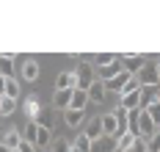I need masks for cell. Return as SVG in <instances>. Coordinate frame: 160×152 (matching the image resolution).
Here are the masks:
<instances>
[{
	"mask_svg": "<svg viewBox=\"0 0 160 152\" xmlns=\"http://www.w3.org/2000/svg\"><path fill=\"white\" fill-rule=\"evenodd\" d=\"M72 75H75V89H83V91H86V89H88V86L97 80L94 72H91V64H88V61H83V64H80V67L75 69Z\"/></svg>",
	"mask_w": 160,
	"mask_h": 152,
	"instance_id": "1",
	"label": "cell"
},
{
	"mask_svg": "<svg viewBox=\"0 0 160 152\" xmlns=\"http://www.w3.org/2000/svg\"><path fill=\"white\" fill-rule=\"evenodd\" d=\"M155 133H158L155 122L149 119V114H146V111H141V108H138V135H141V138H152Z\"/></svg>",
	"mask_w": 160,
	"mask_h": 152,
	"instance_id": "2",
	"label": "cell"
},
{
	"mask_svg": "<svg viewBox=\"0 0 160 152\" xmlns=\"http://www.w3.org/2000/svg\"><path fill=\"white\" fill-rule=\"evenodd\" d=\"M122 69H124L127 75H138V72L144 69V58H141V55H124V58H122Z\"/></svg>",
	"mask_w": 160,
	"mask_h": 152,
	"instance_id": "3",
	"label": "cell"
},
{
	"mask_svg": "<svg viewBox=\"0 0 160 152\" xmlns=\"http://www.w3.org/2000/svg\"><path fill=\"white\" fill-rule=\"evenodd\" d=\"M0 144H3L8 152H14L17 147L22 144V133H19V130H14V127H8V130L3 133V141H0Z\"/></svg>",
	"mask_w": 160,
	"mask_h": 152,
	"instance_id": "4",
	"label": "cell"
},
{
	"mask_svg": "<svg viewBox=\"0 0 160 152\" xmlns=\"http://www.w3.org/2000/svg\"><path fill=\"white\" fill-rule=\"evenodd\" d=\"M86 94H88V102H91V100H94V102H105V97H108V91H105V83H102L99 78H97L94 83L86 89Z\"/></svg>",
	"mask_w": 160,
	"mask_h": 152,
	"instance_id": "5",
	"label": "cell"
},
{
	"mask_svg": "<svg viewBox=\"0 0 160 152\" xmlns=\"http://www.w3.org/2000/svg\"><path fill=\"white\" fill-rule=\"evenodd\" d=\"M88 105V94L83 89H72V102H69V111H86Z\"/></svg>",
	"mask_w": 160,
	"mask_h": 152,
	"instance_id": "6",
	"label": "cell"
},
{
	"mask_svg": "<svg viewBox=\"0 0 160 152\" xmlns=\"http://www.w3.org/2000/svg\"><path fill=\"white\" fill-rule=\"evenodd\" d=\"M39 78V61H33V58H28V61H22V80H36Z\"/></svg>",
	"mask_w": 160,
	"mask_h": 152,
	"instance_id": "7",
	"label": "cell"
},
{
	"mask_svg": "<svg viewBox=\"0 0 160 152\" xmlns=\"http://www.w3.org/2000/svg\"><path fill=\"white\" fill-rule=\"evenodd\" d=\"M91 152H116V144L111 135H102V138L91 141Z\"/></svg>",
	"mask_w": 160,
	"mask_h": 152,
	"instance_id": "8",
	"label": "cell"
},
{
	"mask_svg": "<svg viewBox=\"0 0 160 152\" xmlns=\"http://www.w3.org/2000/svg\"><path fill=\"white\" fill-rule=\"evenodd\" d=\"M138 80L144 86H160V78H158V72H155V67H144L138 72Z\"/></svg>",
	"mask_w": 160,
	"mask_h": 152,
	"instance_id": "9",
	"label": "cell"
},
{
	"mask_svg": "<svg viewBox=\"0 0 160 152\" xmlns=\"http://www.w3.org/2000/svg\"><path fill=\"white\" fill-rule=\"evenodd\" d=\"M119 72H122V58H116L113 64H108V67H102V69H99V80L105 83V80H111V78H116Z\"/></svg>",
	"mask_w": 160,
	"mask_h": 152,
	"instance_id": "10",
	"label": "cell"
},
{
	"mask_svg": "<svg viewBox=\"0 0 160 152\" xmlns=\"http://www.w3.org/2000/svg\"><path fill=\"white\" fill-rule=\"evenodd\" d=\"M66 89H75V75L72 72H61L55 78V91H66Z\"/></svg>",
	"mask_w": 160,
	"mask_h": 152,
	"instance_id": "11",
	"label": "cell"
},
{
	"mask_svg": "<svg viewBox=\"0 0 160 152\" xmlns=\"http://www.w3.org/2000/svg\"><path fill=\"white\" fill-rule=\"evenodd\" d=\"M86 119V111H64V122L66 127H80Z\"/></svg>",
	"mask_w": 160,
	"mask_h": 152,
	"instance_id": "12",
	"label": "cell"
},
{
	"mask_svg": "<svg viewBox=\"0 0 160 152\" xmlns=\"http://www.w3.org/2000/svg\"><path fill=\"white\" fill-rule=\"evenodd\" d=\"M138 105H141V89H138V91H132V94H124V97H122V108H124V111H135Z\"/></svg>",
	"mask_w": 160,
	"mask_h": 152,
	"instance_id": "13",
	"label": "cell"
},
{
	"mask_svg": "<svg viewBox=\"0 0 160 152\" xmlns=\"http://www.w3.org/2000/svg\"><path fill=\"white\" fill-rule=\"evenodd\" d=\"M33 147H36V149H50V127H39V130H36Z\"/></svg>",
	"mask_w": 160,
	"mask_h": 152,
	"instance_id": "14",
	"label": "cell"
},
{
	"mask_svg": "<svg viewBox=\"0 0 160 152\" xmlns=\"http://www.w3.org/2000/svg\"><path fill=\"white\" fill-rule=\"evenodd\" d=\"M69 102H72V89H66V91H55V97H52V105H55V108L69 111Z\"/></svg>",
	"mask_w": 160,
	"mask_h": 152,
	"instance_id": "15",
	"label": "cell"
},
{
	"mask_svg": "<svg viewBox=\"0 0 160 152\" xmlns=\"http://www.w3.org/2000/svg\"><path fill=\"white\" fill-rule=\"evenodd\" d=\"M132 141H135V135H130V133L119 135V138H113V144H116V152H130V149H132Z\"/></svg>",
	"mask_w": 160,
	"mask_h": 152,
	"instance_id": "16",
	"label": "cell"
},
{
	"mask_svg": "<svg viewBox=\"0 0 160 152\" xmlns=\"http://www.w3.org/2000/svg\"><path fill=\"white\" fill-rule=\"evenodd\" d=\"M83 135H86L88 141H97V138H102V124H99V119H91Z\"/></svg>",
	"mask_w": 160,
	"mask_h": 152,
	"instance_id": "17",
	"label": "cell"
},
{
	"mask_svg": "<svg viewBox=\"0 0 160 152\" xmlns=\"http://www.w3.org/2000/svg\"><path fill=\"white\" fill-rule=\"evenodd\" d=\"M3 97H8V100H17V97H19V83H17L14 78H6V86H3Z\"/></svg>",
	"mask_w": 160,
	"mask_h": 152,
	"instance_id": "18",
	"label": "cell"
},
{
	"mask_svg": "<svg viewBox=\"0 0 160 152\" xmlns=\"http://www.w3.org/2000/svg\"><path fill=\"white\" fill-rule=\"evenodd\" d=\"M11 58H14V55L0 53V78H11Z\"/></svg>",
	"mask_w": 160,
	"mask_h": 152,
	"instance_id": "19",
	"label": "cell"
},
{
	"mask_svg": "<svg viewBox=\"0 0 160 152\" xmlns=\"http://www.w3.org/2000/svg\"><path fill=\"white\" fill-rule=\"evenodd\" d=\"M17 108V100H8V97H0V116H11Z\"/></svg>",
	"mask_w": 160,
	"mask_h": 152,
	"instance_id": "20",
	"label": "cell"
},
{
	"mask_svg": "<svg viewBox=\"0 0 160 152\" xmlns=\"http://www.w3.org/2000/svg\"><path fill=\"white\" fill-rule=\"evenodd\" d=\"M25 114H28L31 122L39 116V102H36V97H28V100H25Z\"/></svg>",
	"mask_w": 160,
	"mask_h": 152,
	"instance_id": "21",
	"label": "cell"
},
{
	"mask_svg": "<svg viewBox=\"0 0 160 152\" xmlns=\"http://www.w3.org/2000/svg\"><path fill=\"white\" fill-rule=\"evenodd\" d=\"M72 149H78V152H91V141L80 133L78 138H75V144H72Z\"/></svg>",
	"mask_w": 160,
	"mask_h": 152,
	"instance_id": "22",
	"label": "cell"
},
{
	"mask_svg": "<svg viewBox=\"0 0 160 152\" xmlns=\"http://www.w3.org/2000/svg\"><path fill=\"white\" fill-rule=\"evenodd\" d=\"M36 130H39V124H36V122H31V124H28V127L22 130V141L33 144V141H36Z\"/></svg>",
	"mask_w": 160,
	"mask_h": 152,
	"instance_id": "23",
	"label": "cell"
},
{
	"mask_svg": "<svg viewBox=\"0 0 160 152\" xmlns=\"http://www.w3.org/2000/svg\"><path fill=\"white\" fill-rule=\"evenodd\" d=\"M146 114H149V119L155 122V127H160V100H158V102H152V105L146 108Z\"/></svg>",
	"mask_w": 160,
	"mask_h": 152,
	"instance_id": "24",
	"label": "cell"
},
{
	"mask_svg": "<svg viewBox=\"0 0 160 152\" xmlns=\"http://www.w3.org/2000/svg\"><path fill=\"white\" fill-rule=\"evenodd\" d=\"M119 55H113V53H99L97 55V69H102V67H108V64H113Z\"/></svg>",
	"mask_w": 160,
	"mask_h": 152,
	"instance_id": "25",
	"label": "cell"
},
{
	"mask_svg": "<svg viewBox=\"0 0 160 152\" xmlns=\"http://www.w3.org/2000/svg\"><path fill=\"white\" fill-rule=\"evenodd\" d=\"M72 149V141H66V138H58L52 147H50V152H69Z\"/></svg>",
	"mask_w": 160,
	"mask_h": 152,
	"instance_id": "26",
	"label": "cell"
},
{
	"mask_svg": "<svg viewBox=\"0 0 160 152\" xmlns=\"http://www.w3.org/2000/svg\"><path fill=\"white\" fill-rule=\"evenodd\" d=\"M33 122H36L39 127H50V111H47V108H44V111H39V116L33 119Z\"/></svg>",
	"mask_w": 160,
	"mask_h": 152,
	"instance_id": "27",
	"label": "cell"
},
{
	"mask_svg": "<svg viewBox=\"0 0 160 152\" xmlns=\"http://www.w3.org/2000/svg\"><path fill=\"white\" fill-rule=\"evenodd\" d=\"M132 91H138V80H135V78H132L130 83H124V86H122V91H119V97H124V94H132Z\"/></svg>",
	"mask_w": 160,
	"mask_h": 152,
	"instance_id": "28",
	"label": "cell"
},
{
	"mask_svg": "<svg viewBox=\"0 0 160 152\" xmlns=\"http://www.w3.org/2000/svg\"><path fill=\"white\" fill-rule=\"evenodd\" d=\"M132 149H135V152H146V138H141V135H138V138L132 141Z\"/></svg>",
	"mask_w": 160,
	"mask_h": 152,
	"instance_id": "29",
	"label": "cell"
},
{
	"mask_svg": "<svg viewBox=\"0 0 160 152\" xmlns=\"http://www.w3.org/2000/svg\"><path fill=\"white\" fill-rule=\"evenodd\" d=\"M17 152H36V147H33V144H28V141H22V144L17 147Z\"/></svg>",
	"mask_w": 160,
	"mask_h": 152,
	"instance_id": "30",
	"label": "cell"
},
{
	"mask_svg": "<svg viewBox=\"0 0 160 152\" xmlns=\"http://www.w3.org/2000/svg\"><path fill=\"white\" fill-rule=\"evenodd\" d=\"M155 72H158V78H160V58H158V64H155Z\"/></svg>",
	"mask_w": 160,
	"mask_h": 152,
	"instance_id": "31",
	"label": "cell"
},
{
	"mask_svg": "<svg viewBox=\"0 0 160 152\" xmlns=\"http://www.w3.org/2000/svg\"><path fill=\"white\" fill-rule=\"evenodd\" d=\"M3 86H6V78H0V94H3Z\"/></svg>",
	"mask_w": 160,
	"mask_h": 152,
	"instance_id": "32",
	"label": "cell"
},
{
	"mask_svg": "<svg viewBox=\"0 0 160 152\" xmlns=\"http://www.w3.org/2000/svg\"><path fill=\"white\" fill-rule=\"evenodd\" d=\"M0 152H8V149H6V147H3V144H0Z\"/></svg>",
	"mask_w": 160,
	"mask_h": 152,
	"instance_id": "33",
	"label": "cell"
},
{
	"mask_svg": "<svg viewBox=\"0 0 160 152\" xmlns=\"http://www.w3.org/2000/svg\"><path fill=\"white\" fill-rule=\"evenodd\" d=\"M158 138H160V127H158Z\"/></svg>",
	"mask_w": 160,
	"mask_h": 152,
	"instance_id": "34",
	"label": "cell"
},
{
	"mask_svg": "<svg viewBox=\"0 0 160 152\" xmlns=\"http://www.w3.org/2000/svg\"><path fill=\"white\" fill-rule=\"evenodd\" d=\"M69 152H78V149H69Z\"/></svg>",
	"mask_w": 160,
	"mask_h": 152,
	"instance_id": "35",
	"label": "cell"
},
{
	"mask_svg": "<svg viewBox=\"0 0 160 152\" xmlns=\"http://www.w3.org/2000/svg\"><path fill=\"white\" fill-rule=\"evenodd\" d=\"M0 97H3V94H0Z\"/></svg>",
	"mask_w": 160,
	"mask_h": 152,
	"instance_id": "36",
	"label": "cell"
},
{
	"mask_svg": "<svg viewBox=\"0 0 160 152\" xmlns=\"http://www.w3.org/2000/svg\"><path fill=\"white\" fill-rule=\"evenodd\" d=\"M158 89H160V86H158Z\"/></svg>",
	"mask_w": 160,
	"mask_h": 152,
	"instance_id": "37",
	"label": "cell"
},
{
	"mask_svg": "<svg viewBox=\"0 0 160 152\" xmlns=\"http://www.w3.org/2000/svg\"><path fill=\"white\" fill-rule=\"evenodd\" d=\"M14 152H17V149H14Z\"/></svg>",
	"mask_w": 160,
	"mask_h": 152,
	"instance_id": "38",
	"label": "cell"
}]
</instances>
